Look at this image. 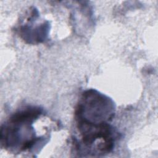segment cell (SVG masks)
<instances>
[{"label":"cell","mask_w":158,"mask_h":158,"mask_svg":"<svg viewBox=\"0 0 158 158\" xmlns=\"http://www.w3.org/2000/svg\"><path fill=\"white\" fill-rule=\"evenodd\" d=\"M79 138H73L74 151L80 157H100L114 149L117 135L109 123L77 122Z\"/></svg>","instance_id":"obj_2"},{"label":"cell","mask_w":158,"mask_h":158,"mask_svg":"<svg viewBox=\"0 0 158 158\" xmlns=\"http://www.w3.org/2000/svg\"><path fill=\"white\" fill-rule=\"evenodd\" d=\"M43 113V109L39 107L30 106L12 114L1 126L2 146L14 154L40 147L46 138L36 136L33 124Z\"/></svg>","instance_id":"obj_1"},{"label":"cell","mask_w":158,"mask_h":158,"mask_svg":"<svg viewBox=\"0 0 158 158\" xmlns=\"http://www.w3.org/2000/svg\"><path fill=\"white\" fill-rule=\"evenodd\" d=\"M75 114L76 122L109 123L114 116L115 106L109 97L95 89H88L83 93Z\"/></svg>","instance_id":"obj_3"}]
</instances>
